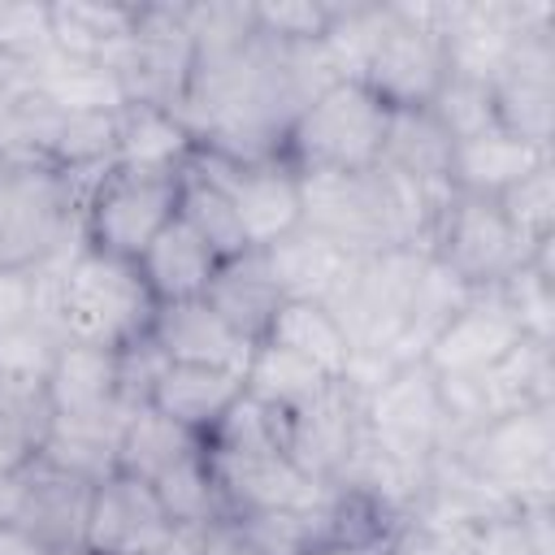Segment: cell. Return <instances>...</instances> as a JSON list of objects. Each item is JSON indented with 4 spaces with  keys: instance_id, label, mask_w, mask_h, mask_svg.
Instances as JSON below:
<instances>
[{
    "instance_id": "cell-1",
    "label": "cell",
    "mask_w": 555,
    "mask_h": 555,
    "mask_svg": "<svg viewBox=\"0 0 555 555\" xmlns=\"http://www.w3.org/2000/svg\"><path fill=\"white\" fill-rule=\"evenodd\" d=\"M43 278V312L69 343L91 347H126L147 334L156 299L139 278L134 260L104 256L87 243L61 251L56 260L39 264Z\"/></svg>"
},
{
    "instance_id": "cell-2",
    "label": "cell",
    "mask_w": 555,
    "mask_h": 555,
    "mask_svg": "<svg viewBox=\"0 0 555 555\" xmlns=\"http://www.w3.org/2000/svg\"><path fill=\"white\" fill-rule=\"evenodd\" d=\"M82 243V186L48 160L0 165V269H39Z\"/></svg>"
},
{
    "instance_id": "cell-3",
    "label": "cell",
    "mask_w": 555,
    "mask_h": 555,
    "mask_svg": "<svg viewBox=\"0 0 555 555\" xmlns=\"http://www.w3.org/2000/svg\"><path fill=\"white\" fill-rule=\"evenodd\" d=\"M390 108L364 82H330L317 91L282 139V160L295 173H360L382 156Z\"/></svg>"
},
{
    "instance_id": "cell-4",
    "label": "cell",
    "mask_w": 555,
    "mask_h": 555,
    "mask_svg": "<svg viewBox=\"0 0 555 555\" xmlns=\"http://www.w3.org/2000/svg\"><path fill=\"white\" fill-rule=\"evenodd\" d=\"M507 503H538L555 490V403L494 416L447 447Z\"/></svg>"
},
{
    "instance_id": "cell-5",
    "label": "cell",
    "mask_w": 555,
    "mask_h": 555,
    "mask_svg": "<svg viewBox=\"0 0 555 555\" xmlns=\"http://www.w3.org/2000/svg\"><path fill=\"white\" fill-rule=\"evenodd\" d=\"M425 260H429L425 251L395 247V251H377V256H356L347 264V273L330 291L325 308L343 325L351 356H382L386 364H395L390 347L408 321Z\"/></svg>"
},
{
    "instance_id": "cell-6",
    "label": "cell",
    "mask_w": 555,
    "mask_h": 555,
    "mask_svg": "<svg viewBox=\"0 0 555 555\" xmlns=\"http://www.w3.org/2000/svg\"><path fill=\"white\" fill-rule=\"evenodd\" d=\"M360 425H364V438L416 481L425 477L434 455L451 447L442 386L425 360L399 364L377 390H369L360 408Z\"/></svg>"
},
{
    "instance_id": "cell-7",
    "label": "cell",
    "mask_w": 555,
    "mask_h": 555,
    "mask_svg": "<svg viewBox=\"0 0 555 555\" xmlns=\"http://www.w3.org/2000/svg\"><path fill=\"white\" fill-rule=\"evenodd\" d=\"M178 178L182 173L130 169L117 160L100 169L82 195V243L117 260H139L143 247L178 217Z\"/></svg>"
},
{
    "instance_id": "cell-8",
    "label": "cell",
    "mask_w": 555,
    "mask_h": 555,
    "mask_svg": "<svg viewBox=\"0 0 555 555\" xmlns=\"http://www.w3.org/2000/svg\"><path fill=\"white\" fill-rule=\"evenodd\" d=\"M438 17L442 4H390V22L360 78L386 108H429L442 91L447 52Z\"/></svg>"
},
{
    "instance_id": "cell-9",
    "label": "cell",
    "mask_w": 555,
    "mask_h": 555,
    "mask_svg": "<svg viewBox=\"0 0 555 555\" xmlns=\"http://www.w3.org/2000/svg\"><path fill=\"white\" fill-rule=\"evenodd\" d=\"M429 256L451 278H460L468 291H486V286H499L512 269H520L533 251L512 230L499 199L451 191V199L434 225Z\"/></svg>"
},
{
    "instance_id": "cell-10",
    "label": "cell",
    "mask_w": 555,
    "mask_h": 555,
    "mask_svg": "<svg viewBox=\"0 0 555 555\" xmlns=\"http://www.w3.org/2000/svg\"><path fill=\"white\" fill-rule=\"evenodd\" d=\"M438 377V373H434ZM447 421H451V442L494 416H512L538 403H555V360L551 343L520 338L507 356H499L490 369L473 377H438Z\"/></svg>"
},
{
    "instance_id": "cell-11",
    "label": "cell",
    "mask_w": 555,
    "mask_h": 555,
    "mask_svg": "<svg viewBox=\"0 0 555 555\" xmlns=\"http://www.w3.org/2000/svg\"><path fill=\"white\" fill-rule=\"evenodd\" d=\"M555 26L551 4H516V0H473V4H442L438 35L447 52V74L494 82L520 35Z\"/></svg>"
},
{
    "instance_id": "cell-12",
    "label": "cell",
    "mask_w": 555,
    "mask_h": 555,
    "mask_svg": "<svg viewBox=\"0 0 555 555\" xmlns=\"http://www.w3.org/2000/svg\"><path fill=\"white\" fill-rule=\"evenodd\" d=\"M191 69H195V43L182 4H139L130 52L117 65L126 104H156L178 113L191 87Z\"/></svg>"
},
{
    "instance_id": "cell-13",
    "label": "cell",
    "mask_w": 555,
    "mask_h": 555,
    "mask_svg": "<svg viewBox=\"0 0 555 555\" xmlns=\"http://www.w3.org/2000/svg\"><path fill=\"white\" fill-rule=\"evenodd\" d=\"M191 165L204 169L230 195L251 251L299 230V173L282 156L278 160H225L217 152L195 147Z\"/></svg>"
},
{
    "instance_id": "cell-14",
    "label": "cell",
    "mask_w": 555,
    "mask_h": 555,
    "mask_svg": "<svg viewBox=\"0 0 555 555\" xmlns=\"http://www.w3.org/2000/svg\"><path fill=\"white\" fill-rule=\"evenodd\" d=\"M208 451V447H204ZM225 516H273V512H312L330 486L308 477L282 447L251 451H208Z\"/></svg>"
},
{
    "instance_id": "cell-15",
    "label": "cell",
    "mask_w": 555,
    "mask_h": 555,
    "mask_svg": "<svg viewBox=\"0 0 555 555\" xmlns=\"http://www.w3.org/2000/svg\"><path fill=\"white\" fill-rule=\"evenodd\" d=\"M494 95V126L551 152L555 126V26H538L520 35L512 56L490 82Z\"/></svg>"
},
{
    "instance_id": "cell-16",
    "label": "cell",
    "mask_w": 555,
    "mask_h": 555,
    "mask_svg": "<svg viewBox=\"0 0 555 555\" xmlns=\"http://www.w3.org/2000/svg\"><path fill=\"white\" fill-rule=\"evenodd\" d=\"M360 408L364 399L347 382H330L308 403L278 412L282 416V451L321 486H334L343 473L356 438H360Z\"/></svg>"
},
{
    "instance_id": "cell-17",
    "label": "cell",
    "mask_w": 555,
    "mask_h": 555,
    "mask_svg": "<svg viewBox=\"0 0 555 555\" xmlns=\"http://www.w3.org/2000/svg\"><path fill=\"white\" fill-rule=\"evenodd\" d=\"M173 533L178 529L165 516V507L147 481L108 473L91 486L82 555H143V551L169 542Z\"/></svg>"
},
{
    "instance_id": "cell-18",
    "label": "cell",
    "mask_w": 555,
    "mask_h": 555,
    "mask_svg": "<svg viewBox=\"0 0 555 555\" xmlns=\"http://www.w3.org/2000/svg\"><path fill=\"white\" fill-rule=\"evenodd\" d=\"M520 338L525 334H520L512 308L503 304V295L494 286L468 291V299L455 308V317L429 343L425 364L438 377H473V373L490 369L499 356H507Z\"/></svg>"
},
{
    "instance_id": "cell-19",
    "label": "cell",
    "mask_w": 555,
    "mask_h": 555,
    "mask_svg": "<svg viewBox=\"0 0 555 555\" xmlns=\"http://www.w3.org/2000/svg\"><path fill=\"white\" fill-rule=\"evenodd\" d=\"M91 486L65 468H52L48 460H30L22 468V503H17V529L30 533L48 555H78L91 512Z\"/></svg>"
},
{
    "instance_id": "cell-20",
    "label": "cell",
    "mask_w": 555,
    "mask_h": 555,
    "mask_svg": "<svg viewBox=\"0 0 555 555\" xmlns=\"http://www.w3.org/2000/svg\"><path fill=\"white\" fill-rule=\"evenodd\" d=\"M147 338L165 351L173 364H208L225 373H247L256 338L238 334L204 295L199 299H178V304H156Z\"/></svg>"
},
{
    "instance_id": "cell-21",
    "label": "cell",
    "mask_w": 555,
    "mask_h": 555,
    "mask_svg": "<svg viewBox=\"0 0 555 555\" xmlns=\"http://www.w3.org/2000/svg\"><path fill=\"white\" fill-rule=\"evenodd\" d=\"M243 399V377L225 373V369H208V364H165L147 408H156L160 416H169L173 425H182L195 438H208L217 429V421Z\"/></svg>"
},
{
    "instance_id": "cell-22",
    "label": "cell",
    "mask_w": 555,
    "mask_h": 555,
    "mask_svg": "<svg viewBox=\"0 0 555 555\" xmlns=\"http://www.w3.org/2000/svg\"><path fill=\"white\" fill-rule=\"evenodd\" d=\"M48 408L52 416H69V421L130 412L117 395V351L65 338L48 373Z\"/></svg>"
},
{
    "instance_id": "cell-23",
    "label": "cell",
    "mask_w": 555,
    "mask_h": 555,
    "mask_svg": "<svg viewBox=\"0 0 555 555\" xmlns=\"http://www.w3.org/2000/svg\"><path fill=\"white\" fill-rule=\"evenodd\" d=\"M451 152H455V139L438 126L429 108H390L377 165L425 191H455Z\"/></svg>"
},
{
    "instance_id": "cell-24",
    "label": "cell",
    "mask_w": 555,
    "mask_h": 555,
    "mask_svg": "<svg viewBox=\"0 0 555 555\" xmlns=\"http://www.w3.org/2000/svg\"><path fill=\"white\" fill-rule=\"evenodd\" d=\"M134 264H139V278L147 282L156 304H178V299H199L208 291V282H212L221 260L182 217H173L143 247V256Z\"/></svg>"
},
{
    "instance_id": "cell-25",
    "label": "cell",
    "mask_w": 555,
    "mask_h": 555,
    "mask_svg": "<svg viewBox=\"0 0 555 555\" xmlns=\"http://www.w3.org/2000/svg\"><path fill=\"white\" fill-rule=\"evenodd\" d=\"M48 17H52V52H65L78 61H100V65L117 69L130 52L139 4L61 0V4H48Z\"/></svg>"
},
{
    "instance_id": "cell-26",
    "label": "cell",
    "mask_w": 555,
    "mask_h": 555,
    "mask_svg": "<svg viewBox=\"0 0 555 555\" xmlns=\"http://www.w3.org/2000/svg\"><path fill=\"white\" fill-rule=\"evenodd\" d=\"M551 152L507 134V130H481L464 143H455L451 152V186L464 195H490L499 199L507 186H516L525 173H533L538 165H546Z\"/></svg>"
},
{
    "instance_id": "cell-27",
    "label": "cell",
    "mask_w": 555,
    "mask_h": 555,
    "mask_svg": "<svg viewBox=\"0 0 555 555\" xmlns=\"http://www.w3.org/2000/svg\"><path fill=\"white\" fill-rule=\"evenodd\" d=\"M260 260L273 278V286L282 291V299H312V304H325L330 291L338 286V278L347 273V264L356 256L338 251L330 238L312 234V230H291L286 238L260 247Z\"/></svg>"
},
{
    "instance_id": "cell-28",
    "label": "cell",
    "mask_w": 555,
    "mask_h": 555,
    "mask_svg": "<svg viewBox=\"0 0 555 555\" xmlns=\"http://www.w3.org/2000/svg\"><path fill=\"white\" fill-rule=\"evenodd\" d=\"M35 91L56 108V113H121L126 108V87L117 69L100 61H78L65 52H48L30 69Z\"/></svg>"
},
{
    "instance_id": "cell-29",
    "label": "cell",
    "mask_w": 555,
    "mask_h": 555,
    "mask_svg": "<svg viewBox=\"0 0 555 555\" xmlns=\"http://www.w3.org/2000/svg\"><path fill=\"white\" fill-rule=\"evenodd\" d=\"M191 152H195V139L173 108L126 104L117 113V165L152 169V173H182Z\"/></svg>"
},
{
    "instance_id": "cell-30",
    "label": "cell",
    "mask_w": 555,
    "mask_h": 555,
    "mask_svg": "<svg viewBox=\"0 0 555 555\" xmlns=\"http://www.w3.org/2000/svg\"><path fill=\"white\" fill-rule=\"evenodd\" d=\"M264 343L286 347L291 356L308 360L312 369H321V373L334 377V382L347 377L351 343H347L343 325L334 321V312H330L325 304H312V299H282V308L273 312V321H269V330H264Z\"/></svg>"
},
{
    "instance_id": "cell-31",
    "label": "cell",
    "mask_w": 555,
    "mask_h": 555,
    "mask_svg": "<svg viewBox=\"0 0 555 555\" xmlns=\"http://www.w3.org/2000/svg\"><path fill=\"white\" fill-rule=\"evenodd\" d=\"M204 299H208L238 334H247V338H256V343L264 338L273 312L282 308V291L273 286V278H269V269H264V260H260V251H243V256H234V260H221L217 273H212V282H208V291H204Z\"/></svg>"
},
{
    "instance_id": "cell-32",
    "label": "cell",
    "mask_w": 555,
    "mask_h": 555,
    "mask_svg": "<svg viewBox=\"0 0 555 555\" xmlns=\"http://www.w3.org/2000/svg\"><path fill=\"white\" fill-rule=\"evenodd\" d=\"M126 421H130V412H108V416H87V421L52 416L48 434L39 442V460H48L52 468H65L82 481H100V477L117 473V442H121Z\"/></svg>"
},
{
    "instance_id": "cell-33",
    "label": "cell",
    "mask_w": 555,
    "mask_h": 555,
    "mask_svg": "<svg viewBox=\"0 0 555 555\" xmlns=\"http://www.w3.org/2000/svg\"><path fill=\"white\" fill-rule=\"evenodd\" d=\"M204 438L186 434L182 425H173L169 416H160L156 408H134L126 429H121V442H117V473L126 477H139V481H156L169 464H178L182 455L199 451Z\"/></svg>"
},
{
    "instance_id": "cell-34",
    "label": "cell",
    "mask_w": 555,
    "mask_h": 555,
    "mask_svg": "<svg viewBox=\"0 0 555 555\" xmlns=\"http://www.w3.org/2000/svg\"><path fill=\"white\" fill-rule=\"evenodd\" d=\"M330 382L334 377H325L308 360H299L286 347H273V343L260 338L251 347V360H247V373H243V395H251L256 403H264L273 412H291V408L308 403L312 395H321Z\"/></svg>"
},
{
    "instance_id": "cell-35",
    "label": "cell",
    "mask_w": 555,
    "mask_h": 555,
    "mask_svg": "<svg viewBox=\"0 0 555 555\" xmlns=\"http://www.w3.org/2000/svg\"><path fill=\"white\" fill-rule=\"evenodd\" d=\"M178 217L217 251V260H234V256L251 251L230 195L191 160L182 165V178H178Z\"/></svg>"
},
{
    "instance_id": "cell-36",
    "label": "cell",
    "mask_w": 555,
    "mask_h": 555,
    "mask_svg": "<svg viewBox=\"0 0 555 555\" xmlns=\"http://www.w3.org/2000/svg\"><path fill=\"white\" fill-rule=\"evenodd\" d=\"M165 507V516L173 520V529H204L212 520L225 516V503H221V490H217V477H212V464H208V451H191L182 455L178 464H169L156 481H147Z\"/></svg>"
},
{
    "instance_id": "cell-37",
    "label": "cell",
    "mask_w": 555,
    "mask_h": 555,
    "mask_svg": "<svg viewBox=\"0 0 555 555\" xmlns=\"http://www.w3.org/2000/svg\"><path fill=\"white\" fill-rule=\"evenodd\" d=\"M390 22V4H334L330 26L321 35V52L343 82H360L369 69V56Z\"/></svg>"
},
{
    "instance_id": "cell-38",
    "label": "cell",
    "mask_w": 555,
    "mask_h": 555,
    "mask_svg": "<svg viewBox=\"0 0 555 555\" xmlns=\"http://www.w3.org/2000/svg\"><path fill=\"white\" fill-rule=\"evenodd\" d=\"M551 251H555V238L538 243L533 256L494 286L503 295V304L512 308L520 334L533 338V343H551L555 338V286H551L555 273H551Z\"/></svg>"
},
{
    "instance_id": "cell-39",
    "label": "cell",
    "mask_w": 555,
    "mask_h": 555,
    "mask_svg": "<svg viewBox=\"0 0 555 555\" xmlns=\"http://www.w3.org/2000/svg\"><path fill=\"white\" fill-rule=\"evenodd\" d=\"M551 499L520 503L503 516H490L468 533V555H555L551 542Z\"/></svg>"
},
{
    "instance_id": "cell-40",
    "label": "cell",
    "mask_w": 555,
    "mask_h": 555,
    "mask_svg": "<svg viewBox=\"0 0 555 555\" xmlns=\"http://www.w3.org/2000/svg\"><path fill=\"white\" fill-rule=\"evenodd\" d=\"M61 347H65V334L56 330V321L48 312L30 317L26 325H17L13 334L0 338V382L48 390V373H52Z\"/></svg>"
},
{
    "instance_id": "cell-41",
    "label": "cell",
    "mask_w": 555,
    "mask_h": 555,
    "mask_svg": "<svg viewBox=\"0 0 555 555\" xmlns=\"http://www.w3.org/2000/svg\"><path fill=\"white\" fill-rule=\"evenodd\" d=\"M503 217L512 221V230L525 238V247L533 251L538 243L555 238V160L538 165L533 173H525L516 186H507L499 195Z\"/></svg>"
},
{
    "instance_id": "cell-42",
    "label": "cell",
    "mask_w": 555,
    "mask_h": 555,
    "mask_svg": "<svg viewBox=\"0 0 555 555\" xmlns=\"http://www.w3.org/2000/svg\"><path fill=\"white\" fill-rule=\"evenodd\" d=\"M429 113L438 117V126H442L455 143L473 139V134H481V130H494V95H490V82H473V78L447 74V82H442V91L434 95Z\"/></svg>"
},
{
    "instance_id": "cell-43",
    "label": "cell",
    "mask_w": 555,
    "mask_h": 555,
    "mask_svg": "<svg viewBox=\"0 0 555 555\" xmlns=\"http://www.w3.org/2000/svg\"><path fill=\"white\" fill-rule=\"evenodd\" d=\"M52 52L48 4H0V61L30 69Z\"/></svg>"
},
{
    "instance_id": "cell-44",
    "label": "cell",
    "mask_w": 555,
    "mask_h": 555,
    "mask_svg": "<svg viewBox=\"0 0 555 555\" xmlns=\"http://www.w3.org/2000/svg\"><path fill=\"white\" fill-rule=\"evenodd\" d=\"M330 9H334V4H317V0L251 4L256 30H260L264 39H278V43H321V35H325V26H330Z\"/></svg>"
},
{
    "instance_id": "cell-45",
    "label": "cell",
    "mask_w": 555,
    "mask_h": 555,
    "mask_svg": "<svg viewBox=\"0 0 555 555\" xmlns=\"http://www.w3.org/2000/svg\"><path fill=\"white\" fill-rule=\"evenodd\" d=\"M43 312L39 269H0V338Z\"/></svg>"
},
{
    "instance_id": "cell-46",
    "label": "cell",
    "mask_w": 555,
    "mask_h": 555,
    "mask_svg": "<svg viewBox=\"0 0 555 555\" xmlns=\"http://www.w3.org/2000/svg\"><path fill=\"white\" fill-rule=\"evenodd\" d=\"M199 555H273L238 516H221L199 529Z\"/></svg>"
},
{
    "instance_id": "cell-47",
    "label": "cell",
    "mask_w": 555,
    "mask_h": 555,
    "mask_svg": "<svg viewBox=\"0 0 555 555\" xmlns=\"http://www.w3.org/2000/svg\"><path fill=\"white\" fill-rule=\"evenodd\" d=\"M17 503H22V468L0 477V525L17 520Z\"/></svg>"
},
{
    "instance_id": "cell-48",
    "label": "cell",
    "mask_w": 555,
    "mask_h": 555,
    "mask_svg": "<svg viewBox=\"0 0 555 555\" xmlns=\"http://www.w3.org/2000/svg\"><path fill=\"white\" fill-rule=\"evenodd\" d=\"M0 555H48V551L17 525H0Z\"/></svg>"
},
{
    "instance_id": "cell-49",
    "label": "cell",
    "mask_w": 555,
    "mask_h": 555,
    "mask_svg": "<svg viewBox=\"0 0 555 555\" xmlns=\"http://www.w3.org/2000/svg\"><path fill=\"white\" fill-rule=\"evenodd\" d=\"M390 542H325V546H312L308 555H386Z\"/></svg>"
},
{
    "instance_id": "cell-50",
    "label": "cell",
    "mask_w": 555,
    "mask_h": 555,
    "mask_svg": "<svg viewBox=\"0 0 555 555\" xmlns=\"http://www.w3.org/2000/svg\"><path fill=\"white\" fill-rule=\"evenodd\" d=\"M143 555H199V533L195 529H178L169 542H160V546H152Z\"/></svg>"
},
{
    "instance_id": "cell-51",
    "label": "cell",
    "mask_w": 555,
    "mask_h": 555,
    "mask_svg": "<svg viewBox=\"0 0 555 555\" xmlns=\"http://www.w3.org/2000/svg\"><path fill=\"white\" fill-rule=\"evenodd\" d=\"M78 555H82V551H78Z\"/></svg>"
}]
</instances>
